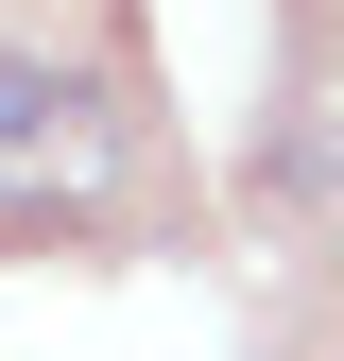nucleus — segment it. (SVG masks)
Listing matches in <instances>:
<instances>
[{"mask_svg": "<svg viewBox=\"0 0 344 361\" xmlns=\"http://www.w3.org/2000/svg\"><path fill=\"white\" fill-rule=\"evenodd\" d=\"M104 104H86V69H35L0 52V224H52V207H104Z\"/></svg>", "mask_w": 344, "mask_h": 361, "instance_id": "f257e3e1", "label": "nucleus"}]
</instances>
